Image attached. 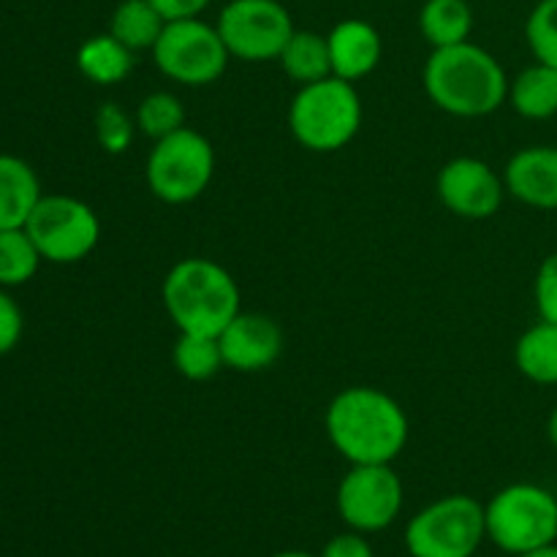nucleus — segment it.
I'll use <instances>...</instances> for the list:
<instances>
[{
	"mask_svg": "<svg viewBox=\"0 0 557 557\" xmlns=\"http://www.w3.org/2000/svg\"><path fill=\"white\" fill-rule=\"evenodd\" d=\"M228 54L243 63L281 58L294 36V20L281 0H228L215 22Z\"/></svg>",
	"mask_w": 557,
	"mask_h": 557,
	"instance_id": "9d476101",
	"label": "nucleus"
},
{
	"mask_svg": "<svg viewBox=\"0 0 557 557\" xmlns=\"http://www.w3.org/2000/svg\"><path fill=\"white\" fill-rule=\"evenodd\" d=\"M22 337V310L5 292H0V357L14 351Z\"/></svg>",
	"mask_w": 557,
	"mask_h": 557,
	"instance_id": "c85d7f7f",
	"label": "nucleus"
},
{
	"mask_svg": "<svg viewBox=\"0 0 557 557\" xmlns=\"http://www.w3.org/2000/svg\"><path fill=\"white\" fill-rule=\"evenodd\" d=\"M506 194L533 210H557V147L531 145L517 150L504 169Z\"/></svg>",
	"mask_w": 557,
	"mask_h": 557,
	"instance_id": "4468645a",
	"label": "nucleus"
},
{
	"mask_svg": "<svg viewBox=\"0 0 557 557\" xmlns=\"http://www.w3.org/2000/svg\"><path fill=\"white\" fill-rule=\"evenodd\" d=\"M223 364L237 373H259L272 368L283 354V330L264 313L239 310L218 335Z\"/></svg>",
	"mask_w": 557,
	"mask_h": 557,
	"instance_id": "ddd939ff",
	"label": "nucleus"
},
{
	"mask_svg": "<svg viewBox=\"0 0 557 557\" xmlns=\"http://www.w3.org/2000/svg\"><path fill=\"white\" fill-rule=\"evenodd\" d=\"M422 85L430 101L455 117H487L509 101V76L493 52L473 41L433 49Z\"/></svg>",
	"mask_w": 557,
	"mask_h": 557,
	"instance_id": "f03ea898",
	"label": "nucleus"
},
{
	"mask_svg": "<svg viewBox=\"0 0 557 557\" xmlns=\"http://www.w3.org/2000/svg\"><path fill=\"white\" fill-rule=\"evenodd\" d=\"M547 438L549 444H553V449L557 451V406L553 408V413H549L547 419Z\"/></svg>",
	"mask_w": 557,
	"mask_h": 557,
	"instance_id": "2f4dec72",
	"label": "nucleus"
},
{
	"mask_svg": "<svg viewBox=\"0 0 557 557\" xmlns=\"http://www.w3.org/2000/svg\"><path fill=\"white\" fill-rule=\"evenodd\" d=\"M166 22V16L150 0H120L109 20V33L131 52H152Z\"/></svg>",
	"mask_w": 557,
	"mask_h": 557,
	"instance_id": "412c9836",
	"label": "nucleus"
},
{
	"mask_svg": "<svg viewBox=\"0 0 557 557\" xmlns=\"http://www.w3.org/2000/svg\"><path fill=\"white\" fill-rule=\"evenodd\" d=\"M41 253L25 228L0 232V286H25L41 267Z\"/></svg>",
	"mask_w": 557,
	"mask_h": 557,
	"instance_id": "b1692460",
	"label": "nucleus"
},
{
	"mask_svg": "<svg viewBox=\"0 0 557 557\" xmlns=\"http://www.w3.org/2000/svg\"><path fill=\"white\" fill-rule=\"evenodd\" d=\"M41 196V183L30 163L16 156H0V232L25 228Z\"/></svg>",
	"mask_w": 557,
	"mask_h": 557,
	"instance_id": "dca6fc26",
	"label": "nucleus"
},
{
	"mask_svg": "<svg viewBox=\"0 0 557 557\" xmlns=\"http://www.w3.org/2000/svg\"><path fill=\"white\" fill-rule=\"evenodd\" d=\"M136 131L141 136H150L152 141L185 128V107L172 92H150L136 107Z\"/></svg>",
	"mask_w": 557,
	"mask_h": 557,
	"instance_id": "393cba45",
	"label": "nucleus"
},
{
	"mask_svg": "<svg viewBox=\"0 0 557 557\" xmlns=\"http://www.w3.org/2000/svg\"><path fill=\"white\" fill-rule=\"evenodd\" d=\"M134 54L125 44H120L112 33L90 36L76 52V69L96 85H120L134 71Z\"/></svg>",
	"mask_w": 557,
	"mask_h": 557,
	"instance_id": "6ab92c4d",
	"label": "nucleus"
},
{
	"mask_svg": "<svg viewBox=\"0 0 557 557\" xmlns=\"http://www.w3.org/2000/svg\"><path fill=\"white\" fill-rule=\"evenodd\" d=\"M324 430L337 455L351 466H392L411 435L400 403L375 386H346L332 397Z\"/></svg>",
	"mask_w": 557,
	"mask_h": 557,
	"instance_id": "f257e3e1",
	"label": "nucleus"
},
{
	"mask_svg": "<svg viewBox=\"0 0 557 557\" xmlns=\"http://www.w3.org/2000/svg\"><path fill=\"white\" fill-rule=\"evenodd\" d=\"M533 299H536L539 319L557 324V250L539 264L533 281Z\"/></svg>",
	"mask_w": 557,
	"mask_h": 557,
	"instance_id": "cd10ccee",
	"label": "nucleus"
},
{
	"mask_svg": "<svg viewBox=\"0 0 557 557\" xmlns=\"http://www.w3.org/2000/svg\"><path fill=\"white\" fill-rule=\"evenodd\" d=\"M319 557H375L373 547H370L368 536L359 531H351L348 528L346 533H337L330 542L324 544Z\"/></svg>",
	"mask_w": 557,
	"mask_h": 557,
	"instance_id": "c756f323",
	"label": "nucleus"
},
{
	"mask_svg": "<svg viewBox=\"0 0 557 557\" xmlns=\"http://www.w3.org/2000/svg\"><path fill=\"white\" fill-rule=\"evenodd\" d=\"M277 60H281V69L286 71L288 79L297 82L299 87L332 76L330 41L315 30H294Z\"/></svg>",
	"mask_w": 557,
	"mask_h": 557,
	"instance_id": "4be33fe9",
	"label": "nucleus"
},
{
	"mask_svg": "<svg viewBox=\"0 0 557 557\" xmlns=\"http://www.w3.org/2000/svg\"><path fill=\"white\" fill-rule=\"evenodd\" d=\"M487 539L506 555H525L557 542V498L531 482L498 490L484 504Z\"/></svg>",
	"mask_w": 557,
	"mask_h": 557,
	"instance_id": "39448f33",
	"label": "nucleus"
},
{
	"mask_svg": "<svg viewBox=\"0 0 557 557\" xmlns=\"http://www.w3.org/2000/svg\"><path fill=\"white\" fill-rule=\"evenodd\" d=\"M438 199L451 215L466 218V221H487L498 215L504 207L506 183L504 174L495 172L487 161L471 156L451 158L441 166L435 180Z\"/></svg>",
	"mask_w": 557,
	"mask_h": 557,
	"instance_id": "f8f14e48",
	"label": "nucleus"
},
{
	"mask_svg": "<svg viewBox=\"0 0 557 557\" xmlns=\"http://www.w3.org/2000/svg\"><path fill=\"white\" fill-rule=\"evenodd\" d=\"M403 482L392 466H351L341 479L335 506L351 531L381 533L400 517Z\"/></svg>",
	"mask_w": 557,
	"mask_h": 557,
	"instance_id": "9b49d317",
	"label": "nucleus"
},
{
	"mask_svg": "<svg viewBox=\"0 0 557 557\" xmlns=\"http://www.w3.org/2000/svg\"><path fill=\"white\" fill-rule=\"evenodd\" d=\"M25 232L36 243L44 261L76 264L85 261L101 239V221L87 201L76 196H41L25 223Z\"/></svg>",
	"mask_w": 557,
	"mask_h": 557,
	"instance_id": "1a4fd4ad",
	"label": "nucleus"
},
{
	"mask_svg": "<svg viewBox=\"0 0 557 557\" xmlns=\"http://www.w3.org/2000/svg\"><path fill=\"white\" fill-rule=\"evenodd\" d=\"M270 557H319V555H310V553H302V549H286V553H275Z\"/></svg>",
	"mask_w": 557,
	"mask_h": 557,
	"instance_id": "72a5a7b5",
	"label": "nucleus"
},
{
	"mask_svg": "<svg viewBox=\"0 0 557 557\" xmlns=\"http://www.w3.org/2000/svg\"><path fill=\"white\" fill-rule=\"evenodd\" d=\"M169 22L172 20H188V16H201V11L212 3V0H150Z\"/></svg>",
	"mask_w": 557,
	"mask_h": 557,
	"instance_id": "7c9ffc66",
	"label": "nucleus"
},
{
	"mask_svg": "<svg viewBox=\"0 0 557 557\" xmlns=\"http://www.w3.org/2000/svg\"><path fill=\"white\" fill-rule=\"evenodd\" d=\"M515 364L528 381L539 386L557 384V324L539 319L528 326L515 346Z\"/></svg>",
	"mask_w": 557,
	"mask_h": 557,
	"instance_id": "a211bd4d",
	"label": "nucleus"
},
{
	"mask_svg": "<svg viewBox=\"0 0 557 557\" xmlns=\"http://www.w3.org/2000/svg\"><path fill=\"white\" fill-rule=\"evenodd\" d=\"M525 38L533 58L557 69V0H539L525 22Z\"/></svg>",
	"mask_w": 557,
	"mask_h": 557,
	"instance_id": "a878e982",
	"label": "nucleus"
},
{
	"mask_svg": "<svg viewBox=\"0 0 557 557\" xmlns=\"http://www.w3.org/2000/svg\"><path fill=\"white\" fill-rule=\"evenodd\" d=\"M332 58V76L346 82H359L373 74L384 54L381 33L368 20H343L326 33Z\"/></svg>",
	"mask_w": 557,
	"mask_h": 557,
	"instance_id": "2eb2a0df",
	"label": "nucleus"
},
{
	"mask_svg": "<svg viewBox=\"0 0 557 557\" xmlns=\"http://www.w3.org/2000/svg\"><path fill=\"white\" fill-rule=\"evenodd\" d=\"M172 362L185 381H210L226 368L218 337L196 332H180L172 348Z\"/></svg>",
	"mask_w": 557,
	"mask_h": 557,
	"instance_id": "5701e85b",
	"label": "nucleus"
},
{
	"mask_svg": "<svg viewBox=\"0 0 557 557\" xmlns=\"http://www.w3.org/2000/svg\"><path fill=\"white\" fill-rule=\"evenodd\" d=\"M509 103L520 117L549 120L557 114V69L536 60L509 79Z\"/></svg>",
	"mask_w": 557,
	"mask_h": 557,
	"instance_id": "f3484780",
	"label": "nucleus"
},
{
	"mask_svg": "<svg viewBox=\"0 0 557 557\" xmlns=\"http://www.w3.org/2000/svg\"><path fill=\"white\" fill-rule=\"evenodd\" d=\"M484 539V504L471 495L433 500L406 528V549L411 557H473Z\"/></svg>",
	"mask_w": 557,
	"mask_h": 557,
	"instance_id": "0eeeda50",
	"label": "nucleus"
},
{
	"mask_svg": "<svg viewBox=\"0 0 557 557\" xmlns=\"http://www.w3.org/2000/svg\"><path fill=\"white\" fill-rule=\"evenodd\" d=\"M419 30L433 49L471 41V3L468 0H428L419 11Z\"/></svg>",
	"mask_w": 557,
	"mask_h": 557,
	"instance_id": "aec40b11",
	"label": "nucleus"
},
{
	"mask_svg": "<svg viewBox=\"0 0 557 557\" xmlns=\"http://www.w3.org/2000/svg\"><path fill=\"white\" fill-rule=\"evenodd\" d=\"M152 60L158 71L177 85L207 87L226 74L232 54L215 25L201 16H188L166 22L161 38L152 47Z\"/></svg>",
	"mask_w": 557,
	"mask_h": 557,
	"instance_id": "6e6552de",
	"label": "nucleus"
},
{
	"mask_svg": "<svg viewBox=\"0 0 557 557\" xmlns=\"http://www.w3.org/2000/svg\"><path fill=\"white\" fill-rule=\"evenodd\" d=\"M362 98L341 76L302 85L288 107V131L310 152H337L362 128Z\"/></svg>",
	"mask_w": 557,
	"mask_h": 557,
	"instance_id": "20e7f679",
	"label": "nucleus"
},
{
	"mask_svg": "<svg viewBox=\"0 0 557 557\" xmlns=\"http://www.w3.org/2000/svg\"><path fill=\"white\" fill-rule=\"evenodd\" d=\"M136 136V120L120 103L107 101L96 112V139L109 156H123Z\"/></svg>",
	"mask_w": 557,
	"mask_h": 557,
	"instance_id": "bb28decb",
	"label": "nucleus"
},
{
	"mask_svg": "<svg viewBox=\"0 0 557 557\" xmlns=\"http://www.w3.org/2000/svg\"><path fill=\"white\" fill-rule=\"evenodd\" d=\"M145 177L150 194L163 205H190L215 177V147L205 134L185 125L152 145Z\"/></svg>",
	"mask_w": 557,
	"mask_h": 557,
	"instance_id": "423d86ee",
	"label": "nucleus"
},
{
	"mask_svg": "<svg viewBox=\"0 0 557 557\" xmlns=\"http://www.w3.org/2000/svg\"><path fill=\"white\" fill-rule=\"evenodd\" d=\"M517 557H557V542H555V544H547V547L531 549V553H525V555H517Z\"/></svg>",
	"mask_w": 557,
	"mask_h": 557,
	"instance_id": "473e14b6",
	"label": "nucleus"
},
{
	"mask_svg": "<svg viewBox=\"0 0 557 557\" xmlns=\"http://www.w3.org/2000/svg\"><path fill=\"white\" fill-rule=\"evenodd\" d=\"M161 299L177 332L196 335L218 337L243 310V297L232 272L205 256L177 261L163 277Z\"/></svg>",
	"mask_w": 557,
	"mask_h": 557,
	"instance_id": "7ed1b4c3",
	"label": "nucleus"
}]
</instances>
